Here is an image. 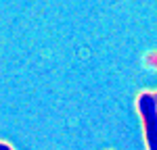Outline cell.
Here are the masks:
<instances>
[{"mask_svg": "<svg viewBox=\"0 0 157 150\" xmlns=\"http://www.w3.org/2000/svg\"><path fill=\"white\" fill-rule=\"evenodd\" d=\"M136 106H138V115L145 125L147 148L157 150V94H151V92L140 94L136 100Z\"/></svg>", "mask_w": 157, "mask_h": 150, "instance_id": "1", "label": "cell"}, {"mask_svg": "<svg viewBox=\"0 0 157 150\" xmlns=\"http://www.w3.org/2000/svg\"><path fill=\"white\" fill-rule=\"evenodd\" d=\"M0 150H13V148L6 144V142H0Z\"/></svg>", "mask_w": 157, "mask_h": 150, "instance_id": "2", "label": "cell"}]
</instances>
